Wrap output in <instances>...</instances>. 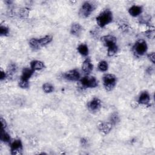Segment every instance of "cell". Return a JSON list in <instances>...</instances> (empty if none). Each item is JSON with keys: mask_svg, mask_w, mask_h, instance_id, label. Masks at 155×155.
I'll return each instance as SVG.
<instances>
[{"mask_svg": "<svg viewBox=\"0 0 155 155\" xmlns=\"http://www.w3.org/2000/svg\"><path fill=\"white\" fill-rule=\"evenodd\" d=\"M101 41L108 47L107 54L109 56L114 55L117 51V46L116 45V38L111 35H107L102 37Z\"/></svg>", "mask_w": 155, "mask_h": 155, "instance_id": "6da1fadb", "label": "cell"}, {"mask_svg": "<svg viewBox=\"0 0 155 155\" xmlns=\"http://www.w3.org/2000/svg\"><path fill=\"white\" fill-rule=\"evenodd\" d=\"M112 20L113 14L109 9L104 10L96 17V22L100 27H105L110 23Z\"/></svg>", "mask_w": 155, "mask_h": 155, "instance_id": "7a4b0ae2", "label": "cell"}, {"mask_svg": "<svg viewBox=\"0 0 155 155\" xmlns=\"http://www.w3.org/2000/svg\"><path fill=\"white\" fill-rule=\"evenodd\" d=\"M104 86L106 90H112L116 84V78L114 74H108L103 77Z\"/></svg>", "mask_w": 155, "mask_h": 155, "instance_id": "3957f363", "label": "cell"}, {"mask_svg": "<svg viewBox=\"0 0 155 155\" xmlns=\"http://www.w3.org/2000/svg\"><path fill=\"white\" fill-rule=\"evenodd\" d=\"M148 46L146 42L143 39L138 40L133 46V50L137 55H143L147 51Z\"/></svg>", "mask_w": 155, "mask_h": 155, "instance_id": "277c9868", "label": "cell"}, {"mask_svg": "<svg viewBox=\"0 0 155 155\" xmlns=\"http://www.w3.org/2000/svg\"><path fill=\"white\" fill-rule=\"evenodd\" d=\"M94 5L90 2H85L81 6L79 10V15L82 18H87L93 11Z\"/></svg>", "mask_w": 155, "mask_h": 155, "instance_id": "5b68a950", "label": "cell"}, {"mask_svg": "<svg viewBox=\"0 0 155 155\" xmlns=\"http://www.w3.org/2000/svg\"><path fill=\"white\" fill-rule=\"evenodd\" d=\"M81 84L85 88H94L97 86L98 81L95 77L85 76L81 79Z\"/></svg>", "mask_w": 155, "mask_h": 155, "instance_id": "8992f818", "label": "cell"}, {"mask_svg": "<svg viewBox=\"0 0 155 155\" xmlns=\"http://www.w3.org/2000/svg\"><path fill=\"white\" fill-rule=\"evenodd\" d=\"M11 153L12 154H20L22 150V144L19 139L15 140L10 145Z\"/></svg>", "mask_w": 155, "mask_h": 155, "instance_id": "52a82bcc", "label": "cell"}, {"mask_svg": "<svg viewBox=\"0 0 155 155\" xmlns=\"http://www.w3.org/2000/svg\"><path fill=\"white\" fill-rule=\"evenodd\" d=\"M64 76L66 79L71 81H76L80 78V74L79 71L76 69L71 70L66 72Z\"/></svg>", "mask_w": 155, "mask_h": 155, "instance_id": "ba28073f", "label": "cell"}, {"mask_svg": "<svg viewBox=\"0 0 155 155\" xmlns=\"http://www.w3.org/2000/svg\"><path fill=\"white\" fill-rule=\"evenodd\" d=\"M101 107V101L98 98H93L88 104V109L93 112L97 111Z\"/></svg>", "mask_w": 155, "mask_h": 155, "instance_id": "9c48e42d", "label": "cell"}, {"mask_svg": "<svg viewBox=\"0 0 155 155\" xmlns=\"http://www.w3.org/2000/svg\"><path fill=\"white\" fill-rule=\"evenodd\" d=\"M98 128L101 133L107 134L112 128V124L110 122H102L98 125Z\"/></svg>", "mask_w": 155, "mask_h": 155, "instance_id": "30bf717a", "label": "cell"}, {"mask_svg": "<svg viewBox=\"0 0 155 155\" xmlns=\"http://www.w3.org/2000/svg\"><path fill=\"white\" fill-rule=\"evenodd\" d=\"M93 64L90 58H87L82 63V70L87 74H89L93 70Z\"/></svg>", "mask_w": 155, "mask_h": 155, "instance_id": "8fae6325", "label": "cell"}, {"mask_svg": "<svg viewBox=\"0 0 155 155\" xmlns=\"http://www.w3.org/2000/svg\"><path fill=\"white\" fill-rule=\"evenodd\" d=\"M82 27L79 24L74 23L72 24L70 28V32L71 35L75 36H79L82 33Z\"/></svg>", "mask_w": 155, "mask_h": 155, "instance_id": "7c38bea8", "label": "cell"}, {"mask_svg": "<svg viewBox=\"0 0 155 155\" xmlns=\"http://www.w3.org/2000/svg\"><path fill=\"white\" fill-rule=\"evenodd\" d=\"M150 100V96L147 91H143L141 93L139 97L138 102L140 104L147 105L149 104Z\"/></svg>", "mask_w": 155, "mask_h": 155, "instance_id": "4fadbf2b", "label": "cell"}, {"mask_svg": "<svg viewBox=\"0 0 155 155\" xmlns=\"http://www.w3.org/2000/svg\"><path fill=\"white\" fill-rule=\"evenodd\" d=\"M142 12V7L140 5H136L131 6L128 10V12L130 15L134 17L137 16L138 15H140Z\"/></svg>", "mask_w": 155, "mask_h": 155, "instance_id": "5bb4252c", "label": "cell"}, {"mask_svg": "<svg viewBox=\"0 0 155 155\" xmlns=\"http://www.w3.org/2000/svg\"><path fill=\"white\" fill-rule=\"evenodd\" d=\"M35 71H33L31 68H24L22 70V75L21 76V79L25 80V81H28V79L31 78V76L33 75V73Z\"/></svg>", "mask_w": 155, "mask_h": 155, "instance_id": "9a60e30c", "label": "cell"}, {"mask_svg": "<svg viewBox=\"0 0 155 155\" xmlns=\"http://www.w3.org/2000/svg\"><path fill=\"white\" fill-rule=\"evenodd\" d=\"M44 64L40 61H33L30 63V67L33 70H40L44 68Z\"/></svg>", "mask_w": 155, "mask_h": 155, "instance_id": "2e32d148", "label": "cell"}, {"mask_svg": "<svg viewBox=\"0 0 155 155\" xmlns=\"http://www.w3.org/2000/svg\"><path fill=\"white\" fill-rule=\"evenodd\" d=\"M38 41L39 47H41L49 44L52 41V36L50 35H46L43 38L38 39Z\"/></svg>", "mask_w": 155, "mask_h": 155, "instance_id": "e0dca14e", "label": "cell"}, {"mask_svg": "<svg viewBox=\"0 0 155 155\" xmlns=\"http://www.w3.org/2000/svg\"><path fill=\"white\" fill-rule=\"evenodd\" d=\"M78 52L82 56H86L88 54V48L85 44H81L78 47Z\"/></svg>", "mask_w": 155, "mask_h": 155, "instance_id": "ac0fdd59", "label": "cell"}, {"mask_svg": "<svg viewBox=\"0 0 155 155\" xmlns=\"http://www.w3.org/2000/svg\"><path fill=\"white\" fill-rule=\"evenodd\" d=\"M16 69H17V68L15 64H10L8 67L7 71L6 73L7 76L8 78H12L16 72Z\"/></svg>", "mask_w": 155, "mask_h": 155, "instance_id": "d6986e66", "label": "cell"}, {"mask_svg": "<svg viewBox=\"0 0 155 155\" xmlns=\"http://www.w3.org/2000/svg\"><path fill=\"white\" fill-rule=\"evenodd\" d=\"M10 135L5 131V130H1V140L5 142V143H8L10 141Z\"/></svg>", "mask_w": 155, "mask_h": 155, "instance_id": "ffe728a7", "label": "cell"}, {"mask_svg": "<svg viewBox=\"0 0 155 155\" xmlns=\"http://www.w3.org/2000/svg\"><path fill=\"white\" fill-rule=\"evenodd\" d=\"M42 88H43V90L44 91V92H45L47 93H51L54 90L53 86L49 83L44 84L42 86Z\"/></svg>", "mask_w": 155, "mask_h": 155, "instance_id": "44dd1931", "label": "cell"}, {"mask_svg": "<svg viewBox=\"0 0 155 155\" xmlns=\"http://www.w3.org/2000/svg\"><path fill=\"white\" fill-rule=\"evenodd\" d=\"M29 45L33 49H38L40 48L37 38L31 39L29 41Z\"/></svg>", "mask_w": 155, "mask_h": 155, "instance_id": "7402d4cb", "label": "cell"}, {"mask_svg": "<svg viewBox=\"0 0 155 155\" xmlns=\"http://www.w3.org/2000/svg\"><path fill=\"white\" fill-rule=\"evenodd\" d=\"M97 67L101 71H105L108 69V64L106 61H102L99 62Z\"/></svg>", "mask_w": 155, "mask_h": 155, "instance_id": "603a6c76", "label": "cell"}, {"mask_svg": "<svg viewBox=\"0 0 155 155\" xmlns=\"http://www.w3.org/2000/svg\"><path fill=\"white\" fill-rule=\"evenodd\" d=\"M110 121H111V124H117L119 121V117L117 115V113H114L113 114H111V116H110Z\"/></svg>", "mask_w": 155, "mask_h": 155, "instance_id": "cb8c5ba5", "label": "cell"}, {"mask_svg": "<svg viewBox=\"0 0 155 155\" xmlns=\"http://www.w3.org/2000/svg\"><path fill=\"white\" fill-rule=\"evenodd\" d=\"M9 33V29L6 26L1 25L0 26V35L1 36H6Z\"/></svg>", "mask_w": 155, "mask_h": 155, "instance_id": "d4e9b609", "label": "cell"}, {"mask_svg": "<svg viewBox=\"0 0 155 155\" xmlns=\"http://www.w3.org/2000/svg\"><path fill=\"white\" fill-rule=\"evenodd\" d=\"M19 85L21 88H27L29 87V83L28 81H25L20 79L19 81Z\"/></svg>", "mask_w": 155, "mask_h": 155, "instance_id": "484cf974", "label": "cell"}, {"mask_svg": "<svg viewBox=\"0 0 155 155\" xmlns=\"http://www.w3.org/2000/svg\"><path fill=\"white\" fill-rule=\"evenodd\" d=\"M148 38H153L154 36V30H149L148 31H147L145 32V34Z\"/></svg>", "mask_w": 155, "mask_h": 155, "instance_id": "4316f807", "label": "cell"}, {"mask_svg": "<svg viewBox=\"0 0 155 155\" xmlns=\"http://www.w3.org/2000/svg\"><path fill=\"white\" fill-rule=\"evenodd\" d=\"M148 58L150 60V61H151L153 64H154V53L152 52L148 54Z\"/></svg>", "mask_w": 155, "mask_h": 155, "instance_id": "83f0119b", "label": "cell"}, {"mask_svg": "<svg viewBox=\"0 0 155 155\" xmlns=\"http://www.w3.org/2000/svg\"><path fill=\"white\" fill-rule=\"evenodd\" d=\"M28 14V8H23L21 10L20 15L22 16H27Z\"/></svg>", "mask_w": 155, "mask_h": 155, "instance_id": "f1b7e54d", "label": "cell"}, {"mask_svg": "<svg viewBox=\"0 0 155 155\" xmlns=\"http://www.w3.org/2000/svg\"><path fill=\"white\" fill-rule=\"evenodd\" d=\"M7 77V76L6 73L4 72L3 71H1V80L2 81L3 79H5Z\"/></svg>", "mask_w": 155, "mask_h": 155, "instance_id": "f546056e", "label": "cell"}, {"mask_svg": "<svg viewBox=\"0 0 155 155\" xmlns=\"http://www.w3.org/2000/svg\"><path fill=\"white\" fill-rule=\"evenodd\" d=\"M81 144H82L83 146H85V145H86L87 143V140L85 139L82 138V139H81Z\"/></svg>", "mask_w": 155, "mask_h": 155, "instance_id": "4dcf8cb0", "label": "cell"}]
</instances>
